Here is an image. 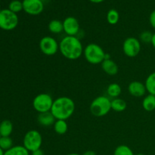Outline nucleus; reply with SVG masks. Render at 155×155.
Segmentation results:
<instances>
[{
    "label": "nucleus",
    "instance_id": "1",
    "mask_svg": "<svg viewBox=\"0 0 155 155\" xmlns=\"http://www.w3.org/2000/svg\"><path fill=\"white\" fill-rule=\"evenodd\" d=\"M84 48L78 36H66L59 42L61 54L68 60H77L83 54Z\"/></svg>",
    "mask_w": 155,
    "mask_h": 155
},
{
    "label": "nucleus",
    "instance_id": "2",
    "mask_svg": "<svg viewBox=\"0 0 155 155\" xmlns=\"http://www.w3.org/2000/svg\"><path fill=\"white\" fill-rule=\"evenodd\" d=\"M75 103L74 100L68 96H60L54 100L51 113L56 120L69 119L75 111Z\"/></svg>",
    "mask_w": 155,
    "mask_h": 155
},
{
    "label": "nucleus",
    "instance_id": "3",
    "mask_svg": "<svg viewBox=\"0 0 155 155\" xmlns=\"http://www.w3.org/2000/svg\"><path fill=\"white\" fill-rule=\"evenodd\" d=\"M89 110L97 117L106 116L111 110V100L107 96L99 95L91 102Z\"/></svg>",
    "mask_w": 155,
    "mask_h": 155
},
{
    "label": "nucleus",
    "instance_id": "4",
    "mask_svg": "<svg viewBox=\"0 0 155 155\" xmlns=\"http://www.w3.org/2000/svg\"><path fill=\"white\" fill-rule=\"evenodd\" d=\"M106 53L96 43H89L83 50V55L86 61L91 64H101L104 60Z\"/></svg>",
    "mask_w": 155,
    "mask_h": 155
},
{
    "label": "nucleus",
    "instance_id": "5",
    "mask_svg": "<svg viewBox=\"0 0 155 155\" xmlns=\"http://www.w3.org/2000/svg\"><path fill=\"white\" fill-rule=\"evenodd\" d=\"M42 136L38 130H31L25 133L23 139V145L30 152L41 148Z\"/></svg>",
    "mask_w": 155,
    "mask_h": 155
},
{
    "label": "nucleus",
    "instance_id": "6",
    "mask_svg": "<svg viewBox=\"0 0 155 155\" xmlns=\"http://www.w3.org/2000/svg\"><path fill=\"white\" fill-rule=\"evenodd\" d=\"M18 25V15L8 9L0 10V28L3 30L10 31Z\"/></svg>",
    "mask_w": 155,
    "mask_h": 155
},
{
    "label": "nucleus",
    "instance_id": "7",
    "mask_svg": "<svg viewBox=\"0 0 155 155\" xmlns=\"http://www.w3.org/2000/svg\"><path fill=\"white\" fill-rule=\"evenodd\" d=\"M53 100L51 95L48 93H40L36 95L33 100V107L38 113L51 111Z\"/></svg>",
    "mask_w": 155,
    "mask_h": 155
},
{
    "label": "nucleus",
    "instance_id": "8",
    "mask_svg": "<svg viewBox=\"0 0 155 155\" xmlns=\"http://www.w3.org/2000/svg\"><path fill=\"white\" fill-rule=\"evenodd\" d=\"M39 47L42 54L47 56H52L58 51L59 43L52 36H45L39 41Z\"/></svg>",
    "mask_w": 155,
    "mask_h": 155
},
{
    "label": "nucleus",
    "instance_id": "9",
    "mask_svg": "<svg viewBox=\"0 0 155 155\" xmlns=\"http://www.w3.org/2000/svg\"><path fill=\"white\" fill-rule=\"evenodd\" d=\"M141 49V42L136 37L130 36L127 38L123 43V51L124 54L129 58H135L139 55Z\"/></svg>",
    "mask_w": 155,
    "mask_h": 155
},
{
    "label": "nucleus",
    "instance_id": "10",
    "mask_svg": "<svg viewBox=\"0 0 155 155\" xmlns=\"http://www.w3.org/2000/svg\"><path fill=\"white\" fill-rule=\"evenodd\" d=\"M23 10L30 15H39L43 12L44 2L42 0H23Z\"/></svg>",
    "mask_w": 155,
    "mask_h": 155
},
{
    "label": "nucleus",
    "instance_id": "11",
    "mask_svg": "<svg viewBox=\"0 0 155 155\" xmlns=\"http://www.w3.org/2000/svg\"><path fill=\"white\" fill-rule=\"evenodd\" d=\"M64 32L67 36H77L80 30L78 20L74 17H68L63 21Z\"/></svg>",
    "mask_w": 155,
    "mask_h": 155
},
{
    "label": "nucleus",
    "instance_id": "12",
    "mask_svg": "<svg viewBox=\"0 0 155 155\" xmlns=\"http://www.w3.org/2000/svg\"><path fill=\"white\" fill-rule=\"evenodd\" d=\"M129 93L136 98H141L147 92L145 83L140 81H133L128 86Z\"/></svg>",
    "mask_w": 155,
    "mask_h": 155
},
{
    "label": "nucleus",
    "instance_id": "13",
    "mask_svg": "<svg viewBox=\"0 0 155 155\" xmlns=\"http://www.w3.org/2000/svg\"><path fill=\"white\" fill-rule=\"evenodd\" d=\"M55 120L56 119L51 113V111L39 113L37 117L38 124L43 127H53Z\"/></svg>",
    "mask_w": 155,
    "mask_h": 155
},
{
    "label": "nucleus",
    "instance_id": "14",
    "mask_svg": "<svg viewBox=\"0 0 155 155\" xmlns=\"http://www.w3.org/2000/svg\"><path fill=\"white\" fill-rule=\"evenodd\" d=\"M101 69L107 75L114 76L118 73L119 68L118 65L111 58L104 59V61L101 64Z\"/></svg>",
    "mask_w": 155,
    "mask_h": 155
},
{
    "label": "nucleus",
    "instance_id": "15",
    "mask_svg": "<svg viewBox=\"0 0 155 155\" xmlns=\"http://www.w3.org/2000/svg\"><path fill=\"white\" fill-rule=\"evenodd\" d=\"M142 107L148 112L155 110V95L148 94L142 100Z\"/></svg>",
    "mask_w": 155,
    "mask_h": 155
},
{
    "label": "nucleus",
    "instance_id": "16",
    "mask_svg": "<svg viewBox=\"0 0 155 155\" xmlns=\"http://www.w3.org/2000/svg\"><path fill=\"white\" fill-rule=\"evenodd\" d=\"M13 132V124L9 120H4L0 123L1 136H10Z\"/></svg>",
    "mask_w": 155,
    "mask_h": 155
},
{
    "label": "nucleus",
    "instance_id": "17",
    "mask_svg": "<svg viewBox=\"0 0 155 155\" xmlns=\"http://www.w3.org/2000/svg\"><path fill=\"white\" fill-rule=\"evenodd\" d=\"M127 103L120 98H113L111 100V110L116 112H123L127 109Z\"/></svg>",
    "mask_w": 155,
    "mask_h": 155
},
{
    "label": "nucleus",
    "instance_id": "18",
    "mask_svg": "<svg viewBox=\"0 0 155 155\" xmlns=\"http://www.w3.org/2000/svg\"><path fill=\"white\" fill-rule=\"evenodd\" d=\"M121 92H122V88H121L120 85L117 83H110L107 88V95L112 98H119Z\"/></svg>",
    "mask_w": 155,
    "mask_h": 155
},
{
    "label": "nucleus",
    "instance_id": "19",
    "mask_svg": "<svg viewBox=\"0 0 155 155\" xmlns=\"http://www.w3.org/2000/svg\"><path fill=\"white\" fill-rule=\"evenodd\" d=\"M48 30L53 34H59L64 31L63 21L59 20H51L48 26Z\"/></svg>",
    "mask_w": 155,
    "mask_h": 155
},
{
    "label": "nucleus",
    "instance_id": "20",
    "mask_svg": "<svg viewBox=\"0 0 155 155\" xmlns=\"http://www.w3.org/2000/svg\"><path fill=\"white\" fill-rule=\"evenodd\" d=\"M54 132L58 135H64L68 130V124L64 120H56L53 125Z\"/></svg>",
    "mask_w": 155,
    "mask_h": 155
},
{
    "label": "nucleus",
    "instance_id": "21",
    "mask_svg": "<svg viewBox=\"0 0 155 155\" xmlns=\"http://www.w3.org/2000/svg\"><path fill=\"white\" fill-rule=\"evenodd\" d=\"M145 86L148 94L155 95V71L151 73L147 77L145 82Z\"/></svg>",
    "mask_w": 155,
    "mask_h": 155
},
{
    "label": "nucleus",
    "instance_id": "22",
    "mask_svg": "<svg viewBox=\"0 0 155 155\" xmlns=\"http://www.w3.org/2000/svg\"><path fill=\"white\" fill-rule=\"evenodd\" d=\"M4 155H30V151H27L24 145H15L5 151Z\"/></svg>",
    "mask_w": 155,
    "mask_h": 155
},
{
    "label": "nucleus",
    "instance_id": "23",
    "mask_svg": "<svg viewBox=\"0 0 155 155\" xmlns=\"http://www.w3.org/2000/svg\"><path fill=\"white\" fill-rule=\"evenodd\" d=\"M120 20V15L115 9H110L107 14V21L110 25H115Z\"/></svg>",
    "mask_w": 155,
    "mask_h": 155
},
{
    "label": "nucleus",
    "instance_id": "24",
    "mask_svg": "<svg viewBox=\"0 0 155 155\" xmlns=\"http://www.w3.org/2000/svg\"><path fill=\"white\" fill-rule=\"evenodd\" d=\"M114 155H135L133 150L127 145H120L115 148Z\"/></svg>",
    "mask_w": 155,
    "mask_h": 155
},
{
    "label": "nucleus",
    "instance_id": "25",
    "mask_svg": "<svg viewBox=\"0 0 155 155\" xmlns=\"http://www.w3.org/2000/svg\"><path fill=\"white\" fill-rule=\"evenodd\" d=\"M13 146V141L10 136H1V138H0V148L3 151H8Z\"/></svg>",
    "mask_w": 155,
    "mask_h": 155
},
{
    "label": "nucleus",
    "instance_id": "26",
    "mask_svg": "<svg viewBox=\"0 0 155 155\" xmlns=\"http://www.w3.org/2000/svg\"><path fill=\"white\" fill-rule=\"evenodd\" d=\"M153 34L154 33H151L149 30H144L142 33L139 34V41L142 43L145 44H150L151 43V40H152Z\"/></svg>",
    "mask_w": 155,
    "mask_h": 155
},
{
    "label": "nucleus",
    "instance_id": "27",
    "mask_svg": "<svg viewBox=\"0 0 155 155\" xmlns=\"http://www.w3.org/2000/svg\"><path fill=\"white\" fill-rule=\"evenodd\" d=\"M8 9L14 13L17 14L23 10V3L19 0H13L8 5Z\"/></svg>",
    "mask_w": 155,
    "mask_h": 155
},
{
    "label": "nucleus",
    "instance_id": "28",
    "mask_svg": "<svg viewBox=\"0 0 155 155\" xmlns=\"http://www.w3.org/2000/svg\"><path fill=\"white\" fill-rule=\"evenodd\" d=\"M149 23L150 25L151 26V27L155 29V10L153 11V12L150 14Z\"/></svg>",
    "mask_w": 155,
    "mask_h": 155
},
{
    "label": "nucleus",
    "instance_id": "29",
    "mask_svg": "<svg viewBox=\"0 0 155 155\" xmlns=\"http://www.w3.org/2000/svg\"><path fill=\"white\" fill-rule=\"evenodd\" d=\"M31 155H45V152L41 148L36 150V151L31 152Z\"/></svg>",
    "mask_w": 155,
    "mask_h": 155
},
{
    "label": "nucleus",
    "instance_id": "30",
    "mask_svg": "<svg viewBox=\"0 0 155 155\" xmlns=\"http://www.w3.org/2000/svg\"><path fill=\"white\" fill-rule=\"evenodd\" d=\"M82 155H97L95 151H92V150H89V151H85Z\"/></svg>",
    "mask_w": 155,
    "mask_h": 155
},
{
    "label": "nucleus",
    "instance_id": "31",
    "mask_svg": "<svg viewBox=\"0 0 155 155\" xmlns=\"http://www.w3.org/2000/svg\"><path fill=\"white\" fill-rule=\"evenodd\" d=\"M151 45L152 46L154 47V48L155 49V33L153 34V37H152V40H151Z\"/></svg>",
    "mask_w": 155,
    "mask_h": 155
},
{
    "label": "nucleus",
    "instance_id": "32",
    "mask_svg": "<svg viewBox=\"0 0 155 155\" xmlns=\"http://www.w3.org/2000/svg\"><path fill=\"white\" fill-rule=\"evenodd\" d=\"M89 1L93 3H101L102 2H104V0H89Z\"/></svg>",
    "mask_w": 155,
    "mask_h": 155
},
{
    "label": "nucleus",
    "instance_id": "33",
    "mask_svg": "<svg viewBox=\"0 0 155 155\" xmlns=\"http://www.w3.org/2000/svg\"><path fill=\"white\" fill-rule=\"evenodd\" d=\"M4 154H5V151L0 148V155H4Z\"/></svg>",
    "mask_w": 155,
    "mask_h": 155
},
{
    "label": "nucleus",
    "instance_id": "34",
    "mask_svg": "<svg viewBox=\"0 0 155 155\" xmlns=\"http://www.w3.org/2000/svg\"><path fill=\"white\" fill-rule=\"evenodd\" d=\"M67 155H80V154H77V153H71V154H68Z\"/></svg>",
    "mask_w": 155,
    "mask_h": 155
},
{
    "label": "nucleus",
    "instance_id": "35",
    "mask_svg": "<svg viewBox=\"0 0 155 155\" xmlns=\"http://www.w3.org/2000/svg\"><path fill=\"white\" fill-rule=\"evenodd\" d=\"M135 155H145V154H142V153H139V154H135Z\"/></svg>",
    "mask_w": 155,
    "mask_h": 155
},
{
    "label": "nucleus",
    "instance_id": "36",
    "mask_svg": "<svg viewBox=\"0 0 155 155\" xmlns=\"http://www.w3.org/2000/svg\"><path fill=\"white\" fill-rule=\"evenodd\" d=\"M0 138H1V135H0Z\"/></svg>",
    "mask_w": 155,
    "mask_h": 155
}]
</instances>
